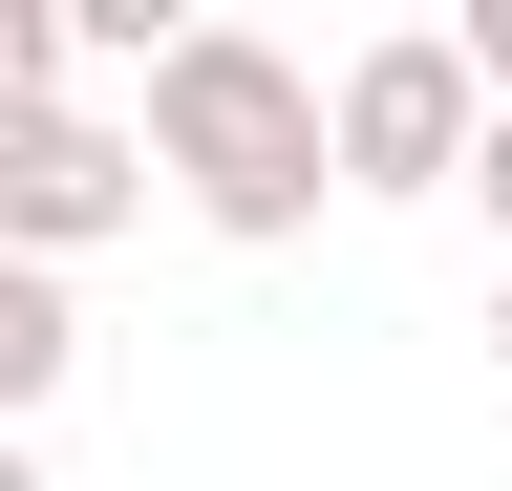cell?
Segmentation results:
<instances>
[{
    "instance_id": "cell-3",
    "label": "cell",
    "mask_w": 512,
    "mask_h": 491,
    "mask_svg": "<svg viewBox=\"0 0 512 491\" xmlns=\"http://www.w3.org/2000/svg\"><path fill=\"white\" fill-rule=\"evenodd\" d=\"M128 214H150V150H128L107 107H43V129H0V257H22V278L107 257Z\"/></svg>"
},
{
    "instance_id": "cell-5",
    "label": "cell",
    "mask_w": 512,
    "mask_h": 491,
    "mask_svg": "<svg viewBox=\"0 0 512 491\" xmlns=\"http://www.w3.org/2000/svg\"><path fill=\"white\" fill-rule=\"evenodd\" d=\"M64 107V0H0V129H43Z\"/></svg>"
},
{
    "instance_id": "cell-9",
    "label": "cell",
    "mask_w": 512,
    "mask_h": 491,
    "mask_svg": "<svg viewBox=\"0 0 512 491\" xmlns=\"http://www.w3.org/2000/svg\"><path fill=\"white\" fill-rule=\"evenodd\" d=\"M491 363H512V278H491Z\"/></svg>"
},
{
    "instance_id": "cell-2",
    "label": "cell",
    "mask_w": 512,
    "mask_h": 491,
    "mask_svg": "<svg viewBox=\"0 0 512 491\" xmlns=\"http://www.w3.org/2000/svg\"><path fill=\"white\" fill-rule=\"evenodd\" d=\"M470 171V65H448V22H384L342 43V86H320V193H448Z\"/></svg>"
},
{
    "instance_id": "cell-4",
    "label": "cell",
    "mask_w": 512,
    "mask_h": 491,
    "mask_svg": "<svg viewBox=\"0 0 512 491\" xmlns=\"http://www.w3.org/2000/svg\"><path fill=\"white\" fill-rule=\"evenodd\" d=\"M64 363H86V299L0 257V449H22V427H43V385H64Z\"/></svg>"
},
{
    "instance_id": "cell-8",
    "label": "cell",
    "mask_w": 512,
    "mask_h": 491,
    "mask_svg": "<svg viewBox=\"0 0 512 491\" xmlns=\"http://www.w3.org/2000/svg\"><path fill=\"white\" fill-rule=\"evenodd\" d=\"M0 491H43V449H0Z\"/></svg>"
},
{
    "instance_id": "cell-6",
    "label": "cell",
    "mask_w": 512,
    "mask_h": 491,
    "mask_svg": "<svg viewBox=\"0 0 512 491\" xmlns=\"http://www.w3.org/2000/svg\"><path fill=\"white\" fill-rule=\"evenodd\" d=\"M448 65H470V107H512V0H470V22H448Z\"/></svg>"
},
{
    "instance_id": "cell-7",
    "label": "cell",
    "mask_w": 512,
    "mask_h": 491,
    "mask_svg": "<svg viewBox=\"0 0 512 491\" xmlns=\"http://www.w3.org/2000/svg\"><path fill=\"white\" fill-rule=\"evenodd\" d=\"M448 193H491V235H512V107H470V171Z\"/></svg>"
},
{
    "instance_id": "cell-1",
    "label": "cell",
    "mask_w": 512,
    "mask_h": 491,
    "mask_svg": "<svg viewBox=\"0 0 512 491\" xmlns=\"http://www.w3.org/2000/svg\"><path fill=\"white\" fill-rule=\"evenodd\" d=\"M128 150H150V193H192V235H235V257L320 235V65L256 43V22H171Z\"/></svg>"
}]
</instances>
